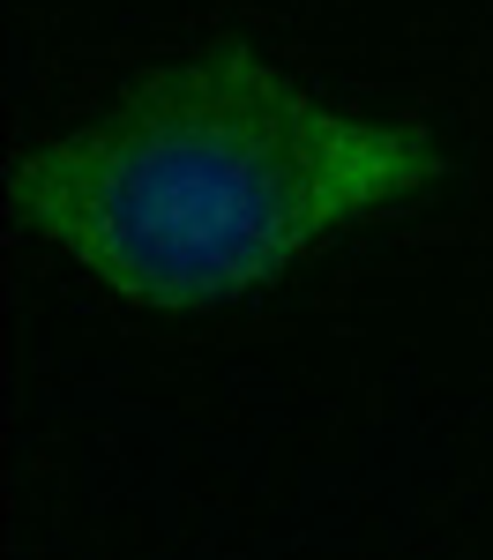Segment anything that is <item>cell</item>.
<instances>
[{"label": "cell", "mask_w": 493, "mask_h": 560, "mask_svg": "<svg viewBox=\"0 0 493 560\" xmlns=\"http://www.w3.org/2000/svg\"><path fill=\"white\" fill-rule=\"evenodd\" d=\"M442 173L403 120L321 105L247 45H210L31 150L8 202L134 306H218L314 255L337 224Z\"/></svg>", "instance_id": "1"}]
</instances>
